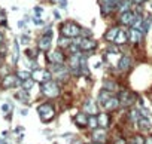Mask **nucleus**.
I'll return each instance as SVG.
<instances>
[{"label":"nucleus","instance_id":"obj_30","mask_svg":"<svg viewBox=\"0 0 152 144\" xmlns=\"http://www.w3.org/2000/svg\"><path fill=\"white\" fill-rule=\"evenodd\" d=\"M131 144H145V137L143 135H134L131 138Z\"/></svg>","mask_w":152,"mask_h":144},{"label":"nucleus","instance_id":"obj_35","mask_svg":"<svg viewBox=\"0 0 152 144\" xmlns=\"http://www.w3.org/2000/svg\"><path fill=\"white\" fill-rule=\"evenodd\" d=\"M12 109V104H3L2 106V110H3V113H9V110Z\"/></svg>","mask_w":152,"mask_h":144},{"label":"nucleus","instance_id":"obj_13","mask_svg":"<svg viewBox=\"0 0 152 144\" xmlns=\"http://www.w3.org/2000/svg\"><path fill=\"white\" fill-rule=\"evenodd\" d=\"M51 42H52V36L43 34V36L39 39V43H37V46H39V49H40V51L46 52V51H49V48H51Z\"/></svg>","mask_w":152,"mask_h":144},{"label":"nucleus","instance_id":"obj_42","mask_svg":"<svg viewBox=\"0 0 152 144\" xmlns=\"http://www.w3.org/2000/svg\"><path fill=\"white\" fill-rule=\"evenodd\" d=\"M21 42L26 45V43H28V36H21Z\"/></svg>","mask_w":152,"mask_h":144},{"label":"nucleus","instance_id":"obj_43","mask_svg":"<svg viewBox=\"0 0 152 144\" xmlns=\"http://www.w3.org/2000/svg\"><path fill=\"white\" fill-rule=\"evenodd\" d=\"M3 40H5V36H3V33H2V31H0V45L3 43Z\"/></svg>","mask_w":152,"mask_h":144},{"label":"nucleus","instance_id":"obj_4","mask_svg":"<svg viewBox=\"0 0 152 144\" xmlns=\"http://www.w3.org/2000/svg\"><path fill=\"white\" fill-rule=\"evenodd\" d=\"M73 43L78 45L81 48V51H84V52H91L97 46V42L91 37H75Z\"/></svg>","mask_w":152,"mask_h":144},{"label":"nucleus","instance_id":"obj_44","mask_svg":"<svg viewBox=\"0 0 152 144\" xmlns=\"http://www.w3.org/2000/svg\"><path fill=\"white\" fill-rule=\"evenodd\" d=\"M54 17H55L57 20H60V18H61V15H60V14H58L57 11H54Z\"/></svg>","mask_w":152,"mask_h":144},{"label":"nucleus","instance_id":"obj_19","mask_svg":"<svg viewBox=\"0 0 152 144\" xmlns=\"http://www.w3.org/2000/svg\"><path fill=\"white\" fill-rule=\"evenodd\" d=\"M121 106V103H119V98L118 97H112L107 103H106V106L103 107L106 111H113V110H116L118 107Z\"/></svg>","mask_w":152,"mask_h":144},{"label":"nucleus","instance_id":"obj_1","mask_svg":"<svg viewBox=\"0 0 152 144\" xmlns=\"http://www.w3.org/2000/svg\"><path fill=\"white\" fill-rule=\"evenodd\" d=\"M40 92L43 97L46 98H57L60 95V85L58 82H54V80H49V82H45V83H40Z\"/></svg>","mask_w":152,"mask_h":144},{"label":"nucleus","instance_id":"obj_36","mask_svg":"<svg viewBox=\"0 0 152 144\" xmlns=\"http://www.w3.org/2000/svg\"><path fill=\"white\" fill-rule=\"evenodd\" d=\"M26 56H27V58H36V52L33 54V51L27 49V51H26Z\"/></svg>","mask_w":152,"mask_h":144},{"label":"nucleus","instance_id":"obj_41","mask_svg":"<svg viewBox=\"0 0 152 144\" xmlns=\"http://www.w3.org/2000/svg\"><path fill=\"white\" fill-rule=\"evenodd\" d=\"M133 3H136V5H143L145 2H148V0H131Z\"/></svg>","mask_w":152,"mask_h":144},{"label":"nucleus","instance_id":"obj_27","mask_svg":"<svg viewBox=\"0 0 152 144\" xmlns=\"http://www.w3.org/2000/svg\"><path fill=\"white\" fill-rule=\"evenodd\" d=\"M17 98H20V101H23V103H28V100H30V97H28V91H26V89L18 91Z\"/></svg>","mask_w":152,"mask_h":144},{"label":"nucleus","instance_id":"obj_11","mask_svg":"<svg viewBox=\"0 0 152 144\" xmlns=\"http://www.w3.org/2000/svg\"><path fill=\"white\" fill-rule=\"evenodd\" d=\"M82 109H84V111H85L88 116H94V114H97V104H96V101H94L93 98L85 100Z\"/></svg>","mask_w":152,"mask_h":144},{"label":"nucleus","instance_id":"obj_10","mask_svg":"<svg viewBox=\"0 0 152 144\" xmlns=\"http://www.w3.org/2000/svg\"><path fill=\"white\" fill-rule=\"evenodd\" d=\"M91 138L94 143H102L104 144L107 141V131L104 128H97V129H93V134H91Z\"/></svg>","mask_w":152,"mask_h":144},{"label":"nucleus","instance_id":"obj_2","mask_svg":"<svg viewBox=\"0 0 152 144\" xmlns=\"http://www.w3.org/2000/svg\"><path fill=\"white\" fill-rule=\"evenodd\" d=\"M60 31H61V36L75 39V37H79V36H81L82 28L76 24V22H73V21H67V22H64V24L61 25Z\"/></svg>","mask_w":152,"mask_h":144},{"label":"nucleus","instance_id":"obj_34","mask_svg":"<svg viewBox=\"0 0 152 144\" xmlns=\"http://www.w3.org/2000/svg\"><path fill=\"white\" fill-rule=\"evenodd\" d=\"M81 34L84 36V37H91V30H87V28H82V31H81Z\"/></svg>","mask_w":152,"mask_h":144},{"label":"nucleus","instance_id":"obj_31","mask_svg":"<svg viewBox=\"0 0 152 144\" xmlns=\"http://www.w3.org/2000/svg\"><path fill=\"white\" fill-rule=\"evenodd\" d=\"M21 80H27V79H31V73H28V71H18V75H17Z\"/></svg>","mask_w":152,"mask_h":144},{"label":"nucleus","instance_id":"obj_7","mask_svg":"<svg viewBox=\"0 0 152 144\" xmlns=\"http://www.w3.org/2000/svg\"><path fill=\"white\" fill-rule=\"evenodd\" d=\"M136 20H137V15H136V12H133V11L122 12L121 17H119V22H121L122 25H125V27H133L134 22H136Z\"/></svg>","mask_w":152,"mask_h":144},{"label":"nucleus","instance_id":"obj_20","mask_svg":"<svg viewBox=\"0 0 152 144\" xmlns=\"http://www.w3.org/2000/svg\"><path fill=\"white\" fill-rule=\"evenodd\" d=\"M119 30H121L119 27H112V28H109V30L106 31V34H104V40H107V42H115V39H116Z\"/></svg>","mask_w":152,"mask_h":144},{"label":"nucleus","instance_id":"obj_18","mask_svg":"<svg viewBox=\"0 0 152 144\" xmlns=\"http://www.w3.org/2000/svg\"><path fill=\"white\" fill-rule=\"evenodd\" d=\"M116 65H118V70L125 71V70H128L130 65H131V58H130L128 55H124V56H121V59L118 61Z\"/></svg>","mask_w":152,"mask_h":144},{"label":"nucleus","instance_id":"obj_46","mask_svg":"<svg viewBox=\"0 0 152 144\" xmlns=\"http://www.w3.org/2000/svg\"><path fill=\"white\" fill-rule=\"evenodd\" d=\"M90 144H102V143H94V141H93V143H90Z\"/></svg>","mask_w":152,"mask_h":144},{"label":"nucleus","instance_id":"obj_3","mask_svg":"<svg viewBox=\"0 0 152 144\" xmlns=\"http://www.w3.org/2000/svg\"><path fill=\"white\" fill-rule=\"evenodd\" d=\"M37 113L42 119V122H51L55 117V109L51 103H43L37 107Z\"/></svg>","mask_w":152,"mask_h":144},{"label":"nucleus","instance_id":"obj_40","mask_svg":"<svg viewBox=\"0 0 152 144\" xmlns=\"http://www.w3.org/2000/svg\"><path fill=\"white\" fill-rule=\"evenodd\" d=\"M33 22H34L36 25H42V24H43V21H42L40 18H34V20H33Z\"/></svg>","mask_w":152,"mask_h":144},{"label":"nucleus","instance_id":"obj_28","mask_svg":"<svg viewBox=\"0 0 152 144\" xmlns=\"http://www.w3.org/2000/svg\"><path fill=\"white\" fill-rule=\"evenodd\" d=\"M88 126L93 128V129H97V128H99V117H97L96 114L88 117Z\"/></svg>","mask_w":152,"mask_h":144},{"label":"nucleus","instance_id":"obj_26","mask_svg":"<svg viewBox=\"0 0 152 144\" xmlns=\"http://www.w3.org/2000/svg\"><path fill=\"white\" fill-rule=\"evenodd\" d=\"M72 43H73V40H70V37L61 36V37L58 39V46H60V48H66V49H67Z\"/></svg>","mask_w":152,"mask_h":144},{"label":"nucleus","instance_id":"obj_6","mask_svg":"<svg viewBox=\"0 0 152 144\" xmlns=\"http://www.w3.org/2000/svg\"><path fill=\"white\" fill-rule=\"evenodd\" d=\"M31 77L36 80V82H40V83H45V82H49L52 80V73L49 70H34L33 73H31Z\"/></svg>","mask_w":152,"mask_h":144},{"label":"nucleus","instance_id":"obj_47","mask_svg":"<svg viewBox=\"0 0 152 144\" xmlns=\"http://www.w3.org/2000/svg\"><path fill=\"white\" fill-rule=\"evenodd\" d=\"M130 144H131V143H130Z\"/></svg>","mask_w":152,"mask_h":144},{"label":"nucleus","instance_id":"obj_39","mask_svg":"<svg viewBox=\"0 0 152 144\" xmlns=\"http://www.w3.org/2000/svg\"><path fill=\"white\" fill-rule=\"evenodd\" d=\"M58 2H60V6H61L63 9L67 8V0H58Z\"/></svg>","mask_w":152,"mask_h":144},{"label":"nucleus","instance_id":"obj_15","mask_svg":"<svg viewBox=\"0 0 152 144\" xmlns=\"http://www.w3.org/2000/svg\"><path fill=\"white\" fill-rule=\"evenodd\" d=\"M112 97H113V94H112V92H109V91H106V89L100 91V94H99V97H97V101H99L100 107H104V106H106V103H107Z\"/></svg>","mask_w":152,"mask_h":144},{"label":"nucleus","instance_id":"obj_16","mask_svg":"<svg viewBox=\"0 0 152 144\" xmlns=\"http://www.w3.org/2000/svg\"><path fill=\"white\" fill-rule=\"evenodd\" d=\"M137 126H139V129H140V131H149V129L152 128V123H151L149 117H146V116H142V114H140V117L137 119Z\"/></svg>","mask_w":152,"mask_h":144},{"label":"nucleus","instance_id":"obj_14","mask_svg":"<svg viewBox=\"0 0 152 144\" xmlns=\"http://www.w3.org/2000/svg\"><path fill=\"white\" fill-rule=\"evenodd\" d=\"M88 114L85 113V111H79L78 114L75 116V123L78 125L79 128H85V126H88Z\"/></svg>","mask_w":152,"mask_h":144},{"label":"nucleus","instance_id":"obj_9","mask_svg":"<svg viewBox=\"0 0 152 144\" xmlns=\"http://www.w3.org/2000/svg\"><path fill=\"white\" fill-rule=\"evenodd\" d=\"M21 83H23V80H21L18 76H14V75H8V76H5V79H3V82H2V85H3L5 89L17 88V86H20Z\"/></svg>","mask_w":152,"mask_h":144},{"label":"nucleus","instance_id":"obj_12","mask_svg":"<svg viewBox=\"0 0 152 144\" xmlns=\"http://www.w3.org/2000/svg\"><path fill=\"white\" fill-rule=\"evenodd\" d=\"M128 39H130V42L131 43H134V45H139L140 42H142V39H143V33L140 31V30H137V28H130V31H128Z\"/></svg>","mask_w":152,"mask_h":144},{"label":"nucleus","instance_id":"obj_32","mask_svg":"<svg viewBox=\"0 0 152 144\" xmlns=\"http://www.w3.org/2000/svg\"><path fill=\"white\" fill-rule=\"evenodd\" d=\"M18 56H20V46H18V42L14 43V62L18 61Z\"/></svg>","mask_w":152,"mask_h":144},{"label":"nucleus","instance_id":"obj_38","mask_svg":"<svg viewBox=\"0 0 152 144\" xmlns=\"http://www.w3.org/2000/svg\"><path fill=\"white\" fill-rule=\"evenodd\" d=\"M113 144H127V140H125V138H122V137H119V138H118Z\"/></svg>","mask_w":152,"mask_h":144},{"label":"nucleus","instance_id":"obj_33","mask_svg":"<svg viewBox=\"0 0 152 144\" xmlns=\"http://www.w3.org/2000/svg\"><path fill=\"white\" fill-rule=\"evenodd\" d=\"M0 24H6V14H5V11L3 9H0Z\"/></svg>","mask_w":152,"mask_h":144},{"label":"nucleus","instance_id":"obj_8","mask_svg":"<svg viewBox=\"0 0 152 144\" xmlns=\"http://www.w3.org/2000/svg\"><path fill=\"white\" fill-rule=\"evenodd\" d=\"M46 58L51 64H64L66 61V55L63 54L61 49H57V51H51L46 54Z\"/></svg>","mask_w":152,"mask_h":144},{"label":"nucleus","instance_id":"obj_24","mask_svg":"<svg viewBox=\"0 0 152 144\" xmlns=\"http://www.w3.org/2000/svg\"><path fill=\"white\" fill-rule=\"evenodd\" d=\"M151 24H152V17L151 15H146V18H143V24H142V33L146 34L151 28Z\"/></svg>","mask_w":152,"mask_h":144},{"label":"nucleus","instance_id":"obj_37","mask_svg":"<svg viewBox=\"0 0 152 144\" xmlns=\"http://www.w3.org/2000/svg\"><path fill=\"white\" fill-rule=\"evenodd\" d=\"M34 14H36V18H39L40 14H42V8H40V6H36V8H34Z\"/></svg>","mask_w":152,"mask_h":144},{"label":"nucleus","instance_id":"obj_21","mask_svg":"<svg viewBox=\"0 0 152 144\" xmlns=\"http://www.w3.org/2000/svg\"><path fill=\"white\" fill-rule=\"evenodd\" d=\"M128 42V33L127 31H124V30H119V33H118V36H116V39H115V45H118V46H121V45H125Z\"/></svg>","mask_w":152,"mask_h":144},{"label":"nucleus","instance_id":"obj_5","mask_svg":"<svg viewBox=\"0 0 152 144\" xmlns=\"http://www.w3.org/2000/svg\"><path fill=\"white\" fill-rule=\"evenodd\" d=\"M118 98H119V103H121L122 107H130V106H133L136 103L137 95L134 92L128 91V89H124V91H121L118 94Z\"/></svg>","mask_w":152,"mask_h":144},{"label":"nucleus","instance_id":"obj_23","mask_svg":"<svg viewBox=\"0 0 152 144\" xmlns=\"http://www.w3.org/2000/svg\"><path fill=\"white\" fill-rule=\"evenodd\" d=\"M103 86H104L106 91H109V92H112V94L119 89V85H118L116 82H113V80H104V82H103Z\"/></svg>","mask_w":152,"mask_h":144},{"label":"nucleus","instance_id":"obj_25","mask_svg":"<svg viewBox=\"0 0 152 144\" xmlns=\"http://www.w3.org/2000/svg\"><path fill=\"white\" fill-rule=\"evenodd\" d=\"M130 3H133L131 0H121V3L118 5V11L122 14V12H127V11H130Z\"/></svg>","mask_w":152,"mask_h":144},{"label":"nucleus","instance_id":"obj_17","mask_svg":"<svg viewBox=\"0 0 152 144\" xmlns=\"http://www.w3.org/2000/svg\"><path fill=\"white\" fill-rule=\"evenodd\" d=\"M97 117H99V128H104V129L109 128V125H110V114L109 113L103 111Z\"/></svg>","mask_w":152,"mask_h":144},{"label":"nucleus","instance_id":"obj_22","mask_svg":"<svg viewBox=\"0 0 152 144\" xmlns=\"http://www.w3.org/2000/svg\"><path fill=\"white\" fill-rule=\"evenodd\" d=\"M79 68H81V76H90V70H88V64H87V56L85 55L81 56Z\"/></svg>","mask_w":152,"mask_h":144},{"label":"nucleus","instance_id":"obj_45","mask_svg":"<svg viewBox=\"0 0 152 144\" xmlns=\"http://www.w3.org/2000/svg\"><path fill=\"white\" fill-rule=\"evenodd\" d=\"M18 25H20V27H21V28H23V27H24V25H26V22H24V21H20V22H18Z\"/></svg>","mask_w":152,"mask_h":144},{"label":"nucleus","instance_id":"obj_29","mask_svg":"<svg viewBox=\"0 0 152 144\" xmlns=\"http://www.w3.org/2000/svg\"><path fill=\"white\" fill-rule=\"evenodd\" d=\"M34 79L31 77V79H27V80H23V83H21V86H23V89H26V91H30L31 88H33V85H34Z\"/></svg>","mask_w":152,"mask_h":144}]
</instances>
